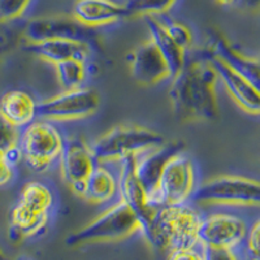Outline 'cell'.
Segmentation results:
<instances>
[{
	"label": "cell",
	"mask_w": 260,
	"mask_h": 260,
	"mask_svg": "<svg viewBox=\"0 0 260 260\" xmlns=\"http://www.w3.org/2000/svg\"><path fill=\"white\" fill-rule=\"evenodd\" d=\"M56 69L57 80L62 90H73L82 87L86 78V67L83 60L71 59L53 65Z\"/></svg>",
	"instance_id": "cell-23"
},
{
	"label": "cell",
	"mask_w": 260,
	"mask_h": 260,
	"mask_svg": "<svg viewBox=\"0 0 260 260\" xmlns=\"http://www.w3.org/2000/svg\"><path fill=\"white\" fill-rule=\"evenodd\" d=\"M206 57H215L259 86V60L234 48L220 31H210L206 43Z\"/></svg>",
	"instance_id": "cell-15"
},
{
	"label": "cell",
	"mask_w": 260,
	"mask_h": 260,
	"mask_svg": "<svg viewBox=\"0 0 260 260\" xmlns=\"http://www.w3.org/2000/svg\"><path fill=\"white\" fill-rule=\"evenodd\" d=\"M29 48L41 60L56 65L71 59L86 61L91 47L85 42L73 41V39H48V41L29 45Z\"/></svg>",
	"instance_id": "cell-18"
},
{
	"label": "cell",
	"mask_w": 260,
	"mask_h": 260,
	"mask_svg": "<svg viewBox=\"0 0 260 260\" xmlns=\"http://www.w3.org/2000/svg\"><path fill=\"white\" fill-rule=\"evenodd\" d=\"M259 221L255 222L245 237L247 240V250L252 259H257L259 256Z\"/></svg>",
	"instance_id": "cell-29"
},
{
	"label": "cell",
	"mask_w": 260,
	"mask_h": 260,
	"mask_svg": "<svg viewBox=\"0 0 260 260\" xmlns=\"http://www.w3.org/2000/svg\"><path fill=\"white\" fill-rule=\"evenodd\" d=\"M217 74L210 60H192L172 77L169 101L176 115L189 121H212L219 116Z\"/></svg>",
	"instance_id": "cell-1"
},
{
	"label": "cell",
	"mask_w": 260,
	"mask_h": 260,
	"mask_svg": "<svg viewBox=\"0 0 260 260\" xmlns=\"http://www.w3.org/2000/svg\"><path fill=\"white\" fill-rule=\"evenodd\" d=\"M31 0H0V24L11 22L26 12Z\"/></svg>",
	"instance_id": "cell-25"
},
{
	"label": "cell",
	"mask_w": 260,
	"mask_h": 260,
	"mask_svg": "<svg viewBox=\"0 0 260 260\" xmlns=\"http://www.w3.org/2000/svg\"><path fill=\"white\" fill-rule=\"evenodd\" d=\"M141 228L142 225L134 211L120 201L81 228L80 231L72 233L67 238V245L82 246L125 240L141 231Z\"/></svg>",
	"instance_id": "cell-4"
},
{
	"label": "cell",
	"mask_w": 260,
	"mask_h": 260,
	"mask_svg": "<svg viewBox=\"0 0 260 260\" xmlns=\"http://www.w3.org/2000/svg\"><path fill=\"white\" fill-rule=\"evenodd\" d=\"M64 138L52 122L41 120L25 127L18 148L30 169L45 172L59 159L64 148Z\"/></svg>",
	"instance_id": "cell-7"
},
{
	"label": "cell",
	"mask_w": 260,
	"mask_h": 260,
	"mask_svg": "<svg viewBox=\"0 0 260 260\" xmlns=\"http://www.w3.org/2000/svg\"><path fill=\"white\" fill-rule=\"evenodd\" d=\"M161 143H164V137L155 130L138 125H120L95 139L90 150L95 161L104 164L139 156Z\"/></svg>",
	"instance_id": "cell-3"
},
{
	"label": "cell",
	"mask_w": 260,
	"mask_h": 260,
	"mask_svg": "<svg viewBox=\"0 0 260 260\" xmlns=\"http://www.w3.org/2000/svg\"><path fill=\"white\" fill-rule=\"evenodd\" d=\"M168 260H204V252H201L195 247L175 248L171 250Z\"/></svg>",
	"instance_id": "cell-28"
},
{
	"label": "cell",
	"mask_w": 260,
	"mask_h": 260,
	"mask_svg": "<svg viewBox=\"0 0 260 260\" xmlns=\"http://www.w3.org/2000/svg\"><path fill=\"white\" fill-rule=\"evenodd\" d=\"M18 260H32V259H30V257H20V259H18Z\"/></svg>",
	"instance_id": "cell-35"
},
{
	"label": "cell",
	"mask_w": 260,
	"mask_h": 260,
	"mask_svg": "<svg viewBox=\"0 0 260 260\" xmlns=\"http://www.w3.org/2000/svg\"><path fill=\"white\" fill-rule=\"evenodd\" d=\"M237 3H240L243 8L248 11H255V12L260 7V0H237Z\"/></svg>",
	"instance_id": "cell-32"
},
{
	"label": "cell",
	"mask_w": 260,
	"mask_h": 260,
	"mask_svg": "<svg viewBox=\"0 0 260 260\" xmlns=\"http://www.w3.org/2000/svg\"><path fill=\"white\" fill-rule=\"evenodd\" d=\"M0 115L13 127H26L37 116V103L24 90H9L0 98Z\"/></svg>",
	"instance_id": "cell-19"
},
{
	"label": "cell",
	"mask_w": 260,
	"mask_h": 260,
	"mask_svg": "<svg viewBox=\"0 0 260 260\" xmlns=\"http://www.w3.org/2000/svg\"><path fill=\"white\" fill-rule=\"evenodd\" d=\"M24 37L29 45L48 39H73L85 42L91 47L95 45V34L90 27L81 25L73 17L67 16H45L30 20L24 30Z\"/></svg>",
	"instance_id": "cell-9"
},
{
	"label": "cell",
	"mask_w": 260,
	"mask_h": 260,
	"mask_svg": "<svg viewBox=\"0 0 260 260\" xmlns=\"http://www.w3.org/2000/svg\"><path fill=\"white\" fill-rule=\"evenodd\" d=\"M145 20L150 32V39L166 59L173 77L186 64V51L176 45V42L171 38L162 22L156 18V16H146Z\"/></svg>",
	"instance_id": "cell-20"
},
{
	"label": "cell",
	"mask_w": 260,
	"mask_h": 260,
	"mask_svg": "<svg viewBox=\"0 0 260 260\" xmlns=\"http://www.w3.org/2000/svg\"><path fill=\"white\" fill-rule=\"evenodd\" d=\"M177 0H127L125 8L129 16L164 15L175 6Z\"/></svg>",
	"instance_id": "cell-24"
},
{
	"label": "cell",
	"mask_w": 260,
	"mask_h": 260,
	"mask_svg": "<svg viewBox=\"0 0 260 260\" xmlns=\"http://www.w3.org/2000/svg\"><path fill=\"white\" fill-rule=\"evenodd\" d=\"M130 72L137 83L155 86L172 78L171 69L151 39L143 42L130 56Z\"/></svg>",
	"instance_id": "cell-13"
},
{
	"label": "cell",
	"mask_w": 260,
	"mask_h": 260,
	"mask_svg": "<svg viewBox=\"0 0 260 260\" xmlns=\"http://www.w3.org/2000/svg\"><path fill=\"white\" fill-rule=\"evenodd\" d=\"M20 202L25 207L39 213H48L52 207V192L46 185L38 181H30L20 192Z\"/></svg>",
	"instance_id": "cell-22"
},
{
	"label": "cell",
	"mask_w": 260,
	"mask_h": 260,
	"mask_svg": "<svg viewBox=\"0 0 260 260\" xmlns=\"http://www.w3.org/2000/svg\"><path fill=\"white\" fill-rule=\"evenodd\" d=\"M13 178V166L8 161L6 151L0 148V187L8 185Z\"/></svg>",
	"instance_id": "cell-30"
},
{
	"label": "cell",
	"mask_w": 260,
	"mask_h": 260,
	"mask_svg": "<svg viewBox=\"0 0 260 260\" xmlns=\"http://www.w3.org/2000/svg\"><path fill=\"white\" fill-rule=\"evenodd\" d=\"M215 69L217 78L225 86L228 94L241 110L248 115L257 116L260 113L259 86L248 80L247 77L228 67L215 57H207Z\"/></svg>",
	"instance_id": "cell-12"
},
{
	"label": "cell",
	"mask_w": 260,
	"mask_h": 260,
	"mask_svg": "<svg viewBox=\"0 0 260 260\" xmlns=\"http://www.w3.org/2000/svg\"><path fill=\"white\" fill-rule=\"evenodd\" d=\"M18 141H20V134L17 129L4 120V117L0 115V148L6 152L18 147Z\"/></svg>",
	"instance_id": "cell-27"
},
{
	"label": "cell",
	"mask_w": 260,
	"mask_h": 260,
	"mask_svg": "<svg viewBox=\"0 0 260 260\" xmlns=\"http://www.w3.org/2000/svg\"><path fill=\"white\" fill-rule=\"evenodd\" d=\"M197 189V172L192 160L180 151L167 161L150 203L154 207L186 203Z\"/></svg>",
	"instance_id": "cell-5"
},
{
	"label": "cell",
	"mask_w": 260,
	"mask_h": 260,
	"mask_svg": "<svg viewBox=\"0 0 260 260\" xmlns=\"http://www.w3.org/2000/svg\"><path fill=\"white\" fill-rule=\"evenodd\" d=\"M247 226L238 216L231 213H212L201 220L198 240L203 247L233 250L245 240Z\"/></svg>",
	"instance_id": "cell-10"
},
{
	"label": "cell",
	"mask_w": 260,
	"mask_h": 260,
	"mask_svg": "<svg viewBox=\"0 0 260 260\" xmlns=\"http://www.w3.org/2000/svg\"><path fill=\"white\" fill-rule=\"evenodd\" d=\"M164 27L167 29L171 38L176 42L178 47L182 48L183 51L189 50L192 45V34L186 25L177 22V21H161Z\"/></svg>",
	"instance_id": "cell-26"
},
{
	"label": "cell",
	"mask_w": 260,
	"mask_h": 260,
	"mask_svg": "<svg viewBox=\"0 0 260 260\" xmlns=\"http://www.w3.org/2000/svg\"><path fill=\"white\" fill-rule=\"evenodd\" d=\"M183 145L177 142H164L157 147L139 155L136 161V173L142 186L148 195V202L151 201L155 190L157 187L160 175L166 167L167 161L175 154L182 151ZM151 204V203H150Z\"/></svg>",
	"instance_id": "cell-16"
},
{
	"label": "cell",
	"mask_w": 260,
	"mask_h": 260,
	"mask_svg": "<svg viewBox=\"0 0 260 260\" xmlns=\"http://www.w3.org/2000/svg\"><path fill=\"white\" fill-rule=\"evenodd\" d=\"M204 248V260H238L233 250H219V248Z\"/></svg>",
	"instance_id": "cell-31"
},
{
	"label": "cell",
	"mask_w": 260,
	"mask_h": 260,
	"mask_svg": "<svg viewBox=\"0 0 260 260\" xmlns=\"http://www.w3.org/2000/svg\"><path fill=\"white\" fill-rule=\"evenodd\" d=\"M99 104L101 98L95 90L78 87L64 90L37 104V115L50 122L80 121L94 115Z\"/></svg>",
	"instance_id": "cell-8"
},
{
	"label": "cell",
	"mask_w": 260,
	"mask_h": 260,
	"mask_svg": "<svg viewBox=\"0 0 260 260\" xmlns=\"http://www.w3.org/2000/svg\"><path fill=\"white\" fill-rule=\"evenodd\" d=\"M216 3L220 6H233L234 3H237V0H216Z\"/></svg>",
	"instance_id": "cell-33"
},
{
	"label": "cell",
	"mask_w": 260,
	"mask_h": 260,
	"mask_svg": "<svg viewBox=\"0 0 260 260\" xmlns=\"http://www.w3.org/2000/svg\"><path fill=\"white\" fill-rule=\"evenodd\" d=\"M202 206H254L260 202V185L242 176H219L206 181L192 194Z\"/></svg>",
	"instance_id": "cell-6"
},
{
	"label": "cell",
	"mask_w": 260,
	"mask_h": 260,
	"mask_svg": "<svg viewBox=\"0 0 260 260\" xmlns=\"http://www.w3.org/2000/svg\"><path fill=\"white\" fill-rule=\"evenodd\" d=\"M201 216L187 204L157 207L150 221L142 228L146 237L160 250L195 247L199 245Z\"/></svg>",
	"instance_id": "cell-2"
},
{
	"label": "cell",
	"mask_w": 260,
	"mask_h": 260,
	"mask_svg": "<svg viewBox=\"0 0 260 260\" xmlns=\"http://www.w3.org/2000/svg\"><path fill=\"white\" fill-rule=\"evenodd\" d=\"M117 191V181L115 176L103 166H95L89 177L83 183L80 197L94 204L107 203Z\"/></svg>",
	"instance_id": "cell-21"
},
{
	"label": "cell",
	"mask_w": 260,
	"mask_h": 260,
	"mask_svg": "<svg viewBox=\"0 0 260 260\" xmlns=\"http://www.w3.org/2000/svg\"><path fill=\"white\" fill-rule=\"evenodd\" d=\"M0 260H7V256L3 250H2V247H0Z\"/></svg>",
	"instance_id": "cell-34"
},
{
	"label": "cell",
	"mask_w": 260,
	"mask_h": 260,
	"mask_svg": "<svg viewBox=\"0 0 260 260\" xmlns=\"http://www.w3.org/2000/svg\"><path fill=\"white\" fill-rule=\"evenodd\" d=\"M59 159L62 181L74 194L80 197L86 178L96 166L90 146L78 139H71L64 143Z\"/></svg>",
	"instance_id": "cell-11"
},
{
	"label": "cell",
	"mask_w": 260,
	"mask_h": 260,
	"mask_svg": "<svg viewBox=\"0 0 260 260\" xmlns=\"http://www.w3.org/2000/svg\"><path fill=\"white\" fill-rule=\"evenodd\" d=\"M137 157L138 156H130L120 161L121 169H120L117 189L120 190V194H121V201L134 211L143 228L154 216L157 207L151 206L148 202L147 192L137 177ZM142 228H141V231H142Z\"/></svg>",
	"instance_id": "cell-14"
},
{
	"label": "cell",
	"mask_w": 260,
	"mask_h": 260,
	"mask_svg": "<svg viewBox=\"0 0 260 260\" xmlns=\"http://www.w3.org/2000/svg\"><path fill=\"white\" fill-rule=\"evenodd\" d=\"M129 17L125 6L113 0H76L73 4V18L90 29L115 24Z\"/></svg>",
	"instance_id": "cell-17"
}]
</instances>
